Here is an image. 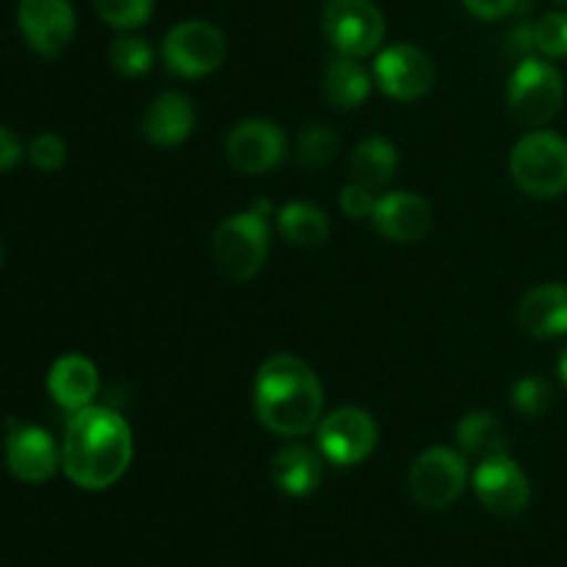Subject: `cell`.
<instances>
[{
    "label": "cell",
    "instance_id": "1",
    "mask_svg": "<svg viewBox=\"0 0 567 567\" xmlns=\"http://www.w3.org/2000/svg\"><path fill=\"white\" fill-rule=\"evenodd\" d=\"M133 432L116 410L83 408L70 415L61 446V468L83 491H105L131 468Z\"/></svg>",
    "mask_w": 567,
    "mask_h": 567
},
{
    "label": "cell",
    "instance_id": "2",
    "mask_svg": "<svg viewBox=\"0 0 567 567\" xmlns=\"http://www.w3.org/2000/svg\"><path fill=\"white\" fill-rule=\"evenodd\" d=\"M324 410V391L305 360L293 354H271L255 377V415L280 437H302L313 432Z\"/></svg>",
    "mask_w": 567,
    "mask_h": 567
},
{
    "label": "cell",
    "instance_id": "3",
    "mask_svg": "<svg viewBox=\"0 0 567 567\" xmlns=\"http://www.w3.org/2000/svg\"><path fill=\"white\" fill-rule=\"evenodd\" d=\"M269 258V216L249 208L233 214L216 227L214 260L216 269L230 282H249L258 277Z\"/></svg>",
    "mask_w": 567,
    "mask_h": 567
},
{
    "label": "cell",
    "instance_id": "4",
    "mask_svg": "<svg viewBox=\"0 0 567 567\" xmlns=\"http://www.w3.org/2000/svg\"><path fill=\"white\" fill-rule=\"evenodd\" d=\"M515 186L535 199H554L567 192V138L554 131H532L509 155Z\"/></svg>",
    "mask_w": 567,
    "mask_h": 567
},
{
    "label": "cell",
    "instance_id": "5",
    "mask_svg": "<svg viewBox=\"0 0 567 567\" xmlns=\"http://www.w3.org/2000/svg\"><path fill=\"white\" fill-rule=\"evenodd\" d=\"M565 81L563 72L537 55H526L515 66L507 86L509 114L526 127H540L563 111Z\"/></svg>",
    "mask_w": 567,
    "mask_h": 567
},
{
    "label": "cell",
    "instance_id": "6",
    "mask_svg": "<svg viewBox=\"0 0 567 567\" xmlns=\"http://www.w3.org/2000/svg\"><path fill=\"white\" fill-rule=\"evenodd\" d=\"M321 28L327 42L347 59L371 55L385 39V17L371 0H330Z\"/></svg>",
    "mask_w": 567,
    "mask_h": 567
},
{
    "label": "cell",
    "instance_id": "7",
    "mask_svg": "<svg viewBox=\"0 0 567 567\" xmlns=\"http://www.w3.org/2000/svg\"><path fill=\"white\" fill-rule=\"evenodd\" d=\"M166 70L181 78H205L225 64L227 39L205 20H186L164 37Z\"/></svg>",
    "mask_w": 567,
    "mask_h": 567
},
{
    "label": "cell",
    "instance_id": "8",
    "mask_svg": "<svg viewBox=\"0 0 567 567\" xmlns=\"http://www.w3.org/2000/svg\"><path fill=\"white\" fill-rule=\"evenodd\" d=\"M468 465L449 446H432L410 468V493L426 509H446L463 496Z\"/></svg>",
    "mask_w": 567,
    "mask_h": 567
},
{
    "label": "cell",
    "instance_id": "9",
    "mask_svg": "<svg viewBox=\"0 0 567 567\" xmlns=\"http://www.w3.org/2000/svg\"><path fill=\"white\" fill-rule=\"evenodd\" d=\"M319 449L321 457L330 460L338 468L360 465L371 457L380 441L377 421L360 408H338L327 419L319 421Z\"/></svg>",
    "mask_w": 567,
    "mask_h": 567
},
{
    "label": "cell",
    "instance_id": "10",
    "mask_svg": "<svg viewBox=\"0 0 567 567\" xmlns=\"http://www.w3.org/2000/svg\"><path fill=\"white\" fill-rule=\"evenodd\" d=\"M474 491L485 509L498 518H515L532 502L529 476L509 454H493L476 465Z\"/></svg>",
    "mask_w": 567,
    "mask_h": 567
},
{
    "label": "cell",
    "instance_id": "11",
    "mask_svg": "<svg viewBox=\"0 0 567 567\" xmlns=\"http://www.w3.org/2000/svg\"><path fill=\"white\" fill-rule=\"evenodd\" d=\"M374 78L377 86L393 100H410L424 97L435 83V64L430 55L415 44H391L382 50L374 61Z\"/></svg>",
    "mask_w": 567,
    "mask_h": 567
},
{
    "label": "cell",
    "instance_id": "12",
    "mask_svg": "<svg viewBox=\"0 0 567 567\" xmlns=\"http://www.w3.org/2000/svg\"><path fill=\"white\" fill-rule=\"evenodd\" d=\"M17 22L25 42L44 59H55L75 37V11L70 0H20Z\"/></svg>",
    "mask_w": 567,
    "mask_h": 567
},
{
    "label": "cell",
    "instance_id": "13",
    "mask_svg": "<svg viewBox=\"0 0 567 567\" xmlns=\"http://www.w3.org/2000/svg\"><path fill=\"white\" fill-rule=\"evenodd\" d=\"M227 161L238 172L260 175L282 164L288 150V138L282 127L271 120H244L227 136Z\"/></svg>",
    "mask_w": 567,
    "mask_h": 567
},
{
    "label": "cell",
    "instance_id": "14",
    "mask_svg": "<svg viewBox=\"0 0 567 567\" xmlns=\"http://www.w3.org/2000/svg\"><path fill=\"white\" fill-rule=\"evenodd\" d=\"M6 465L20 482L44 485L59 471L61 452L50 432L11 421V432L6 437Z\"/></svg>",
    "mask_w": 567,
    "mask_h": 567
},
{
    "label": "cell",
    "instance_id": "15",
    "mask_svg": "<svg viewBox=\"0 0 567 567\" xmlns=\"http://www.w3.org/2000/svg\"><path fill=\"white\" fill-rule=\"evenodd\" d=\"M371 221L385 236L388 241L396 244H415L426 238L432 230V205L421 194L413 192H391L377 199V208L371 214Z\"/></svg>",
    "mask_w": 567,
    "mask_h": 567
},
{
    "label": "cell",
    "instance_id": "16",
    "mask_svg": "<svg viewBox=\"0 0 567 567\" xmlns=\"http://www.w3.org/2000/svg\"><path fill=\"white\" fill-rule=\"evenodd\" d=\"M197 122V109L183 92H164L144 111L142 133L155 147H177L186 142Z\"/></svg>",
    "mask_w": 567,
    "mask_h": 567
},
{
    "label": "cell",
    "instance_id": "17",
    "mask_svg": "<svg viewBox=\"0 0 567 567\" xmlns=\"http://www.w3.org/2000/svg\"><path fill=\"white\" fill-rule=\"evenodd\" d=\"M48 391L55 399V404L70 410V413L89 408L100 391L97 365L83 354H64L50 365Z\"/></svg>",
    "mask_w": 567,
    "mask_h": 567
},
{
    "label": "cell",
    "instance_id": "18",
    "mask_svg": "<svg viewBox=\"0 0 567 567\" xmlns=\"http://www.w3.org/2000/svg\"><path fill=\"white\" fill-rule=\"evenodd\" d=\"M518 324L526 336L557 338L567 332V286L543 282L518 305Z\"/></svg>",
    "mask_w": 567,
    "mask_h": 567
},
{
    "label": "cell",
    "instance_id": "19",
    "mask_svg": "<svg viewBox=\"0 0 567 567\" xmlns=\"http://www.w3.org/2000/svg\"><path fill=\"white\" fill-rule=\"evenodd\" d=\"M271 482L280 493L291 498L313 496L319 491L321 480H324V465L313 449L302 446V443H291V446L280 449L271 460Z\"/></svg>",
    "mask_w": 567,
    "mask_h": 567
},
{
    "label": "cell",
    "instance_id": "20",
    "mask_svg": "<svg viewBox=\"0 0 567 567\" xmlns=\"http://www.w3.org/2000/svg\"><path fill=\"white\" fill-rule=\"evenodd\" d=\"M321 89H324L327 103L336 105L338 111H352L369 100L371 75L363 70V64L358 59L341 55V59L332 61L324 70Z\"/></svg>",
    "mask_w": 567,
    "mask_h": 567
},
{
    "label": "cell",
    "instance_id": "21",
    "mask_svg": "<svg viewBox=\"0 0 567 567\" xmlns=\"http://www.w3.org/2000/svg\"><path fill=\"white\" fill-rule=\"evenodd\" d=\"M399 153L388 138L369 136L354 147L352 158H349V172H352L354 183H363L369 188H382L391 183L396 175Z\"/></svg>",
    "mask_w": 567,
    "mask_h": 567
},
{
    "label": "cell",
    "instance_id": "22",
    "mask_svg": "<svg viewBox=\"0 0 567 567\" xmlns=\"http://www.w3.org/2000/svg\"><path fill=\"white\" fill-rule=\"evenodd\" d=\"M277 227L293 247L313 249L330 238V219L324 210L313 203H288L277 214Z\"/></svg>",
    "mask_w": 567,
    "mask_h": 567
},
{
    "label": "cell",
    "instance_id": "23",
    "mask_svg": "<svg viewBox=\"0 0 567 567\" xmlns=\"http://www.w3.org/2000/svg\"><path fill=\"white\" fill-rule=\"evenodd\" d=\"M457 441L460 446L465 449L474 457H493V454H507L509 441L504 435L502 421L496 419L493 413H468L463 421L457 424Z\"/></svg>",
    "mask_w": 567,
    "mask_h": 567
},
{
    "label": "cell",
    "instance_id": "24",
    "mask_svg": "<svg viewBox=\"0 0 567 567\" xmlns=\"http://www.w3.org/2000/svg\"><path fill=\"white\" fill-rule=\"evenodd\" d=\"M109 61L120 75L138 78L153 66V48L147 44V39L136 37V33H122L111 42Z\"/></svg>",
    "mask_w": 567,
    "mask_h": 567
},
{
    "label": "cell",
    "instance_id": "25",
    "mask_svg": "<svg viewBox=\"0 0 567 567\" xmlns=\"http://www.w3.org/2000/svg\"><path fill=\"white\" fill-rule=\"evenodd\" d=\"M341 150V142H338L336 131H330L327 125H310L299 133L297 142V158L302 166H327Z\"/></svg>",
    "mask_w": 567,
    "mask_h": 567
},
{
    "label": "cell",
    "instance_id": "26",
    "mask_svg": "<svg viewBox=\"0 0 567 567\" xmlns=\"http://www.w3.org/2000/svg\"><path fill=\"white\" fill-rule=\"evenodd\" d=\"M100 20L109 22L111 28L131 31V28L144 25L155 9V0H94Z\"/></svg>",
    "mask_w": 567,
    "mask_h": 567
},
{
    "label": "cell",
    "instance_id": "27",
    "mask_svg": "<svg viewBox=\"0 0 567 567\" xmlns=\"http://www.w3.org/2000/svg\"><path fill=\"white\" fill-rule=\"evenodd\" d=\"M513 404L526 419H540L554 404L551 382L543 380V377H524L513 385Z\"/></svg>",
    "mask_w": 567,
    "mask_h": 567
},
{
    "label": "cell",
    "instance_id": "28",
    "mask_svg": "<svg viewBox=\"0 0 567 567\" xmlns=\"http://www.w3.org/2000/svg\"><path fill=\"white\" fill-rule=\"evenodd\" d=\"M532 42L546 59H565L567 55V14L551 11L532 25Z\"/></svg>",
    "mask_w": 567,
    "mask_h": 567
},
{
    "label": "cell",
    "instance_id": "29",
    "mask_svg": "<svg viewBox=\"0 0 567 567\" xmlns=\"http://www.w3.org/2000/svg\"><path fill=\"white\" fill-rule=\"evenodd\" d=\"M28 158L39 172H55L66 161V144L55 133H39L28 147Z\"/></svg>",
    "mask_w": 567,
    "mask_h": 567
},
{
    "label": "cell",
    "instance_id": "30",
    "mask_svg": "<svg viewBox=\"0 0 567 567\" xmlns=\"http://www.w3.org/2000/svg\"><path fill=\"white\" fill-rule=\"evenodd\" d=\"M377 197L374 188L363 186V183H352L341 192V210L349 219H365V216L374 214Z\"/></svg>",
    "mask_w": 567,
    "mask_h": 567
},
{
    "label": "cell",
    "instance_id": "31",
    "mask_svg": "<svg viewBox=\"0 0 567 567\" xmlns=\"http://www.w3.org/2000/svg\"><path fill=\"white\" fill-rule=\"evenodd\" d=\"M524 3L526 0H463L465 9L480 20H502V17L524 9Z\"/></svg>",
    "mask_w": 567,
    "mask_h": 567
},
{
    "label": "cell",
    "instance_id": "32",
    "mask_svg": "<svg viewBox=\"0 0 567 567\" xmlns=\"http://www.w3.org/2000/svg\"><path fill=\"white\" fill-rule=\"evenodd\" d=\"M20 158H22L20 142H17V136L9 131V127L0 125V172H9L11 166L20 164Z\"/></svg>",
    "mask_w": 567,
    "mask_h": 567
},
{
    "label": "cell",
    "instance_id": "33",
    "mask_svg": "<svg viewBox=\"0 0 567 567\" xmlns=\"http://www.w3.org/2000/svg\"><path fill=\"white\" fill-rule=\"evenodd\" d=\"M559 377H563V382L567 385V347H565V352L559 354Z\"/></svg>",
    "mask_w": 567,
    "mask_h": 567
},
{
    "label": "cell",
    "instance_id": "34",
    "mask_svg": "<svg viewBox=\"0 0 567 567\" xmlns=\"http://www.w3.org/2000/svg\"><path fill=\"white\" fill-rule=\"evenodd\" d=\"M0 269H3V244H0Z\"/></svg>",
    "mask_w": 567,
    "mask_h": 567
},
{
    "label": "cell",
    "instance_id": "35",
    "mask_svg": "<svg viewBox=\"0 0 567 567\" xmlns=\"http://www.w3.org/2000/svg\"><path fill=\"white\" fill-rule=\"evenodd\" d=\"M554 3H559V6H567V0H554Z\"/></svg>",
    "mask_w": 567,
    "mask_h": 567
}]
</instances>
